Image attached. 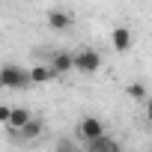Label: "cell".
I'll return each instance as SVG.
<instances>
[{
	"label": "cell",
	"mask_w": 152,
	"mask_h": 152,
	"mask_svg": "<svg viewBox=\"0 0 152 152\" xmlns=\"http://www.w3.org/2000/svg\"><path fill=\"white\" fill-rule=\"evenodd\" d=\"M0 87H3V90H27L33 84H30V75H27L24 66L3 63V66H0Z\"/></svg>",
	"instance_id": "obj_1"
},
{
	"label": "cell",
	"mask_w": 152,
	"mask_h": 152,
	"mask_svg": "<svg viewBox=\"0 0 152 152\" xmlns=\"http://www.w3.org/2000/svg\"><path fill=\"white\" fill-rule=\"evenodd\" d=\"M102 69V54L96 48H81L78 54H75V72L81 75H96Z\"/></svg>",
	"instance_id": "obj_2"
},
{
	"label": "cell",
	"mask_w": 152,
	"mask_h": 152,
	"mask_svg": "<svg viewBox=\"0 0 152 152\" xmlns=\"http://www.w3.org/2000/svg\"><path fill=\"white\" fill-rule=\"evenodd\" d=\"M42 131H45V122L39 116H30V122H24L21 128L12 131V140L15 143H33L36 137H42Z\"/></svg>",
	"instance_id": "obj_3"
},
{
	"label": "cell",
	"mask_w": 152,
	"mask_h": 152,
	"mask_svg": "<svg viewBox=\"0 0 152 152\" xmlns=\"http://www.w3.org/2000/svg\"><path fill=\"white\" fill-rule=\"evenodd\" d=\"M84 152H125L122 143L113 137V134H102V137H93V140H84Z\"/></svg>",
	"instance_id": "obj_4"
},
{
	"label": "cell",
	"mask_w": 152,
	"mask_h": 152,
	"mask_svg": "<svg viewBox=\"0 0 152 152\" xmlns=\"http://www.w3.org/2000/svg\"><path fill=\"white\" fill-rule=\"evenodd\" d=\"M110 45H113V51H119V54L131 51V45H134V33H131V27H125V24L113 27V30H110Z\"/></svg>",
	"instance_id": "obj_5"
},
{
	"label": "cell",
	"mask_w": 152,
	"mask_h": 152,
	"mask_svg": "<svg viewBox=\"0 0 152 152\" xmlns=\"http://www.w3.org/2000/svg\"><path fill=\"white\" fill-rule=\"evenodd\" d=\"M78 134H81V140L102 137V134H104V122H102L99 116H84V119H81V125H78Z\"/></svg>",
	"instance_id": "obj_6"
},
{
	"label": "cell",
	"mask_w": 152,
	"mask_h": 152,
	"mask_svg": "<svg viewBox=\"0 0 152 152\" xmlns=\"http://www.w3.org/2000/svg\"><path fill=\"white\" fill-rule=\"evenodd\" d=\"M45 21H48V27H51V30H57V33H63V30H69V27H72V15H69L66 9H48Z\"/></svg>",
	"instance_id": "obj_7"
},
{
	"label": "cell",
	"mask_w": 152,
	"mask_h": 152,
	"mask_svg": "<svg viewBox=\"0 0 152 152\" xmlns=\"http://www.w3.org/2000/svg\"><path fill=\"white\" fill-rule=\"evenodd\" d=\"M51 72L54 75H66V72H72L75 69V54H69V51H57L54 57H51Z\"/></svg>",
	"instance_id": "obj_8"
},
{
	"label": "cell",
	"mask_w": 152,
	"mask_h": 152,
	"mask_svg": "<svg viewBox=\"0 0 152 152\" xmlns=\"http://www.w3.org/2000/svg\"><path fill=\"white\" fill-rule=\"evenodd\" d=\"M30 116H33V110H27V107H12V110H9V122H6V125L15 131V128H21L24 122H30Z\"/></svg>",
	"instance_id": "obj_9"
},
{
	"label": "cell",
	"mask_w": 152,
	"mask_h": 152,
	"mask_svg": "<svg viewBox=\"0 0 152 152\" xmlns=\"http://www.w3.org/2000/svg\"><path fill=\"white\" fill-rule=\"evenodd\" d=\"M27 75H30V84H48L54 78L51 66H33V69H27Z\"/></svg>",
	"instance_id": "obj_10"
},
{
	"label": "cell",
	"mask_w": 152,
	"mask_h": 152,
	"mask_svg": "<svg viewBox=\"0 0 152 152\" xmlns=\"http://www.w3.org/2000/svg\"><path fill=\"white\" fill-rule=\"evenodd\" d=\"M125 96H128V99H134V102H146V87H143L140 81H134V84H128V87H125Z\"/></svg>",
	"instance_id": "obj_11"
},
{
	"label": "cell",
	"mask_w": 152,
	"mask_h": 152,
	"mask_svg": "<svg viewBox=\"0 0 152 152\" xmlns=\"http://www.w3.org/2000/svg\"><path fill=\"white\" fill-rule=\"evenodd\" d=\"M54 152H81V149H78V143H75L72 137H60L54 143Z\"/></svg>",
	"instance_id": "obj_12"
},
{
	"label": "cell",
	"mask_w": 152,
	"mask_h": 152,
	"mask_svg": "<svg viewBox=\"0 0 152 152\" xmlns=\"http://www.w3.org/2000/svg\"><path fill=\"white\" fill-rule=\"evenodd\" d=\"M9 110H12V107H6V104H0V122H9Z\"/></svg>",
	"instance_id": "obj_13"
},
{
	"label": "cell",
	"mask_w": 152,
	"mask_h": 152,
	"mask_svg": "<svg viewBox=\"0 0 152 152\" xmlns=\"http://www.w3.org/2000/svg\"><path fill=\"white\" fill-rule=\"evenodd\" d=\"M146 122L152 125V99H146Z\"/></svg>",
	"instance_id": "obj_14"
},
{
	"label": "cell",
	"mask_w": 152,
	"mask_h": 152,
	"mask_svg": "<svg viewBox=\"0 0 152 152\" xmlns=\"http://www.w3.org/2000/svg\"><path fill=\"white\" fill-rule=\"evenodd\" d=\"M149 152H152V146H149Z\"/></svg>",
	"instance_id": "obj_15"
}]
</instances>
